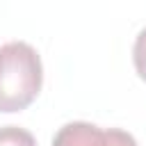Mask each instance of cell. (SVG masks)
I'll list each match as a JSON object with an SVG mask.
<instances>
[{"mask_svg":"<svg viewBox=\"0 0 146 146\" xmlns=\"http://www.w3.org/2000/svg\"><path fill=\"white\" fill-rule=\"evenodd\" d=\"M43 64L27 41L0 46V112L25 110L41 91Z\"/></svg>","mask_w":146,"mask_h":146,"instance_id":"cell-1","label":"cell"},{"mask_svg":"<svg viewBox=\"0 0 146 146\" xmlns=\"http://www.w3.org/2000/svg\"><path fill=\"white\" fill-rule=\"evenodd\" d=\"M52 146H137V139L121 128H100L89 121H71L55 132Z\"/></svg>","mask_w":146,"mask_h":146,"instance_id":"cell-2","label":"cell"},{"mask_svg":"<svg viewBox=\"0 0 146 146\" xmlns=\"http://www.w3.org/2000/svg\"><path fill=\"white\" fill-rule=\"evenodd\" d=\"M0 146H36V139L25 128L2 125L0 128Z\"/></svg>","mask_w":146,"mask_h":146,"instance_id":"cell-3","label":"cell"},{"mask_svg":"<svg viewBox=\"0 0 146 146\" xmlns=\"http://www.w3.org/2000/svg\"><path fill=\"white\" fill-rule=\"evenodd\" d=\"M132 62L135 68L139 73V78L146 82V27L139 30V34L135 36V46H132Z\"/></svg>","mask_w":146,"mask_h":146,"instance_id":"cell-4","label":"cell"}]
</instances>
